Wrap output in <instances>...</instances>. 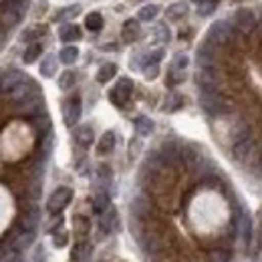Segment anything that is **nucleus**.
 <instances>
[{"mask_svg": "<svg viewBox=\"0 0 262 262\" xmlns=\"http://www.w3.org/2000/svg\"><path fill=\"white\" fill-rule=\"evenodd\" d=\"M71 200H73V190L71 188H57L51 194L49 202H47V210L51 214H61L67 206H69Z\"/></svg>", "mask_w": 262, "mask_h": 262, "instance_id": "obj_1", "label": "nucleus"}, {"mask_svg": "<svg viewBox=\"0 0 262 262\" xmlns=\"http://www.w3.org/2000/svg\"><path fill=\"white\" fill-rule=\"evenodd\" d=\"M131 93H133V83H131L127 77H123V79H119L117 85L111 89L109 99H111V103H113L115 107H123V105L129 101Z\"/></svg>", "mask_w": 262, "mask_h": 262, "instance_id": "obj_2", "label": "nucleus"}, {"mask_svg": "<svg viewBox=\"0 0 262 262\" xmlns=\"http://www.w3.org/2000/svg\"><path fill=\"white\" fill-rule=\"evenodd\" d=\"M234 31H232V25H228L226 20H218L210 27L208 31V40L210 42H216V45H226L232 40Z\"/></svg>", "mask_w": 262, "mask_h": 262, "instance_id": "obj_3", "label": "nucleus"}, {"mask_svg": "<svg viewBox=\"0 0 262 262\" xmlns=\"http://www.w3.org/2000/svg\"><path fill=\"white\" fill-rule=\"evenodd\" d=\"M200 107L210 115L224 113V103H222V99L216 91L214 93H202L200 95Z\"/></svg>", "mask_w": 262, "mask_h": 262, "instance_id": "obj_4", "label": "nucleus"}, {"mask_svg": "<svg viewBox=\"0 0 262 262\" xmlns=\"http://www.w3.org/2000/svg\"><path fill=\"white\" fill-rule=\"evenodd\" d=\"M198 85L202 89V93H214L216 91V83H218V77L216 73L212 71V67H200V73H198Z\"/></svg>", "mask_w": 262, "mask_h": 262, "instance_id": "obj_5", "label": "nucleus"}, {"mask_svg": "<svg viewBox=\"0 0 262 262\" xmlns=\"http://www.w3.org/2000/svg\"><path fill=\"white\" fill-rule=\"evenodd\" d=\"M234 20H236V29L244 34L252 33V31L256 29V14H254L252 10H248V8L238 10Z\"/></svg>", "mask_w": 262, "mask_h": 262, "instance_id": "obj_6", "label": "nucleus"}, {"mask_svg": "<svg viewBox=\"0 0 262 262\" xmlns=\"http://www.w3.org/2000/svg\"><path fill=\"white\" fill-rule=\"evenodd\" d=\"M25 79H29L23 71H18V69H12V71H6L2 77H0V91H6V93H10L16 85H20Z\"/></svg>", "mask_w": 262, "mask_h": 262, "instance_id": "obj_7", "label": "nucleus"}, {"mask_svg": "<svg viewBox=\"0 0 262 262\" xmlns=\"http://www.w3.org/2000/svg\"><path fill=\"white\" fill-rule=\"evenodd\" d=\"M36 93H38L36 85H34L31 79H25L20 85H16V87L10 91V97H12V101H16V103H23V101H27V99L34 97Z\"/></svg>", "mask_w": 262, "mask_h": 262, "instance_id": "obj_8", "label": "nucleus"}, {"mask_svg": "<svg viewBox=\"0 0 262 262\" xmlns=\"http://www.w3.org/2000/svg\"><path fill=\"white\" fill-rule=\"evenodd\" d=\"M149 212H151V202H149L147 198L141 196V194L133 198V202H131V214H133L135 220H143V218H147Z\"/></svg>", "mask_w": 262, "mask_h": 262, "instance_id": "obj_9", "label": "nucleus"}, {"mask_svg": "<svg viewBox=\"0 0 262 262\" xmlns=\"http://www.w3.org/2000/svg\"><path fill=\"white\" fill-rule=\"evenodd\" d=\"M99 226H101V232H103V234H111V232L119 230V218H117V212H115L111 206L101 214V222H99Z\"/></svg>", "mask_w": 262, "mask_h": 262, "instance_id": "obj_10", "label": "nucleus"}, {"mask_svg": "<svg viewBox=\"0 0 262 262\" xmlns=\"http://www.w3.org/2000/svg\"><path fill=\"white\" fill-rule=\"evenodd\" d=\"M79 119H81V97H79V95H75L73 99H69V101H67L65 121H67V125H75Z\"/></svg>", "mask_w": 262, "mask_h": 262, "instance_id": "obj_11", "label": "nucleus"}, {"mask_svg": "<svg viewBox=\"0 0 262 262\" xmlns=\"http://www.w3.org/2000/svg\"><path fill=\"white\" fill-rule=\"evenodd\" d=\"M196 57H198V65L200 67H212L214 59H216V51H214V47H212L210 40H206L204 45L198 47Z\"/></svg>", "mask_w": 262, "mask_h": 262, "instance_id": "obj_12", "label": "nucleus"}, {"mask_svg": "<svg viewBox=\"0 0 262 262\" xmlns=\"http://www.w3.org/2000/svg\"><path fill=\"white\" fill-rule=\"evenodd\" d=\"M91 252H93V246H91L89 242H85V240H79V242L73 246V250H71V260L85 262L91 256Z\"/></svg>", "mask_w": 262, "mask_h": 262, "instance_id": "obj_13", "label": "nucleus"}, {"mask_svg": "<svg viewBox=\"0 0 262 262\" xmlns=\"http://www.w3.org/2000/svg\"><path fill=\"white\" fill-rule=\"evenodd\" d=\"M42 111V99H40V93H36L34 97L27 99V101H23L20 103V113L23 115H38Z\"/></svg>", "mask_w": 262, "mask_h": 262, "instance_id": "obj_14", "label": "nucleus"}, {"mask_svg": "<svg viewBox=\"0 0 262 262\" xmlns=\"http://www.w3.org/2000/svg\"><path fill=\"white\" fill-rule=\"evenodd\" d=\"M33 240H34V230H23L20 234H16V236L12 238V248H14L16 252L27 250V248L33 244Z\"/></svg>", "mask_w": 262, "mask_h": 262, "instance_id": "obj_15", "label": "nucleus"}, {"mask_svg": "<svg viewBox=\"0 0 262 262\" xmlns=\"http://www.w3.org/2000/svg\"><path fill=\"white\" fill-rule=\"evenodd\" d=\"M139 34H141V27H139V23H137L135 18H129V20L123 25V29H121V38H123L125 42L137 40Z\"/></svg>", "mask_w": 262, "mask_h": 262, "instance_id": "obj_16", "label": "nucleus"}, {"mask_svg": "<svg viewBox=\"0 0 262 262\" xmlns=\"http://www.w3.org/2000/svg\"><path fill=\"white\" fill-rule=\"evenodd\" d=\"M113 147H115V133H113V131H105V133L101 135V139H99V143H97V154L99 156L111 154V151H113Z\"/></svg>", "mask_w": 262, "mask_h": 262, "instance_id": "obj_17", "label": "nucleus"}, {"mask_svg": "<svg viewBox=\"0 0 262 262\" xmlns=\"http://www.w3.org/2000/svg\"><path fill=\"white\" fill-rule=\"evenodd\" d=\"M250 149H252V143H250V139H244V141H238V143H234V147H232V156H234V160H238V162H244V160L248 158Z\"/></svg>", "mask_w": 262, "mask_h": 262, "instance_id": "obj_18", "label": "nucleus"}, {"mask_svg": "<svg viewBox=\"0 0 262 262\" xmlns=\"http://www.w3.org/2000/svg\"><path fill=\"white\" fill-rule=\"evenodd\" d=\"M75 139H77L79 145L89 147L93 143V139H95V133H93V129L89 125H83V127H79V129L75 131Z\"/></svg>", "mask_w": 262, "mask_h": 262, "instance_id": "obj_19", "label": "nucleus"}, {"mask_svg": "<svg viewBox=\"0 0 262 262\" xmlns=\"http://www.w3.org/2000/svg\"><path fill=\"white\" fill-rule=\"evenodd\" d=\"M38 218H40V214L36 208H27V212L23 214V220H20L23 230H34L38 224Z\"/></svg>", "mask_w": 262, "mask_h": 262, "instance_id": "obj_20", "label": "nucleus"}, {"mask_svg": "<svg viewBox=\"0 0 262 262\" xmlns=\"http://www.w3.org/2000/svg\"><path fill=\"white\" fill-rule=\"evenodd\" d=\"M133 125H135V131H137L141 137H147V135H151V131H154V121H151L149 117H145V115L135 117Z\"/></svg>", "mask_w": 262, "mask_h": 262, "instance_id": "obj_21", "label": "nucleus"}, {"mask_svg": "<svg viewBox=\"0 0 262 262\" xmlns=\"http://www.w3.org/2000/svg\"><path fill=\"white\" fill-rule=\"evenodd\" d=\"M59 36H61V40H65V42H71V40H79L81 38V29L77 27V25H71V23H67L61 27V31H59Z\"/></svg>", "mask_w": 262, "mask_h": 262, "instance_id": "obj_22", "label": "nucleus"}, {"mask_svg": "<svg viewBox=\"0 0 262 262\" xmlns=\"http://www.w3.org/2000/svg\"><path fill=\"white\" fill-rule=\"evenodd\" d=\"M73 230H75V234H77L79 238H85V236L89 234V230H91L89 218H85V216H75V218H73Z\"/></svg>", "mask_w": 262, "mask_h": 262, "instance_id": "obj_23", "label": "nucleus"}, {"mask_svg": "<svg viewBox=\"0 0 262 262\" xmlns=\"http://www.w3.org/2000/svg\"><path fill=\"white\" fill-rule=\"evenodd\" d=\"M158 12H160V6H158V4H145L143 8H139V12H137V20H141V23H149V20H154V18L158 16Z\"/></svg>", "mask_w": 262, "mask_h": 262, "instance_id": "obj_24", "label": "nucleus"}, {"mask_svg": "<svg viewBox=\"0 0 262 262\" xmlns=\"http://www.w3.org/2000/svg\"><path fill=\"white\" fill-rule=\"evenodd\" d=\"M40 73L42 77H53L57 73V57L55 55H47L40 63Z\"/></svg>", "mask_w": 262, "mask_h": 262, "instance_id": "obj_25", "label": "nucleus"}, {"mask_svg": "<svg viewBox=\"0 0 262 262\" xmlns=\"http://www.w3.org/2000/svg\"><path fill=\"white\" fill-rule=\"evenodd\" d=\"M186 10H188V4H186V2H176V4H171V6L167 8L165 16H167L169 20H180V18L186 14Z\"/></svg>", "mask_w": 262, "mask_h": 262, "instance_id": "obj_26", "label": "nucleus"}, {"mask_svg": "<svg viewBox=\"0 0 262 262\" xmlns=\"http://www.w3.org/2000/svg\"><path fill=\"white\" fill-rule=\"evenodd\" d=\"M109 194L107 192H99L97 196L93 198V212L95 214H103L107 208H109Z\"/></svg>", "mask_w": 262, "mask_h": 262, "instance_id": "obj_27", "label": "nucleus"}, {"mask_svg": "<svg viewBox=\"0 0 262 262\" xmlns=\"http://www.w3.org/2000/svg\"><path fill=\"white\" fill-rule=\"evenodd\" d=\"M77 57H79V49H77V47H73V45L65 47V49L61 51V55H59L61 63H65V65H73V63L77 61Z\"/></svg>", "mask_w": 262, "mask_h": 262, "instance_id": "obj_28", "label": "nucleus"}, {"mask_svg": "<svg viewBox=\"0 0 262 262\" xmlns=\"http://www.w3.org/2000/svg\"><path fill=\"white\" fill-rule=\"evenodd\" d=\"M115 73H117V67L113 65V63H107V65H103L99 69L97 81L99 83H107V81H111L115 77Z\"/></svg>", "mask_w": 262, "mask_h": 262, "instance_id": "obj_29", "label": "nucleus"}, {"mask_svg": "<svg viewBox=\"0 0 262 262\" xmlns=\"http://www.w3.org/2000/svg\"><path fill=\"white\" fill-rule=\"evenodd\" d=\"M184 105V99L180 97L178 93H171V95H167V99H165V103H164V111H176V109H180Z\"/></svg>", "mask_w": 262, "mask_h": 262, "instance_id": "obj_30", "label": "nucleus"}, {"mask_svg": "<svg viewBox=\"0 0 262 262\" xmlns=\"http://www.w3.org/2000/svg\"><path fill=\"white\" fill-rule=\"evenodd\" d=\"M85 25H87L89 31H99V29L103 27V16H101L99 12H91V14H87Z\"/></svg>", "mask_w": 262, "mask_h": 262, "instance_id": "obj_31", "label": "nucleus"}, {"mask_svg": "<svg viewBox=\"0 0 262 262\" xmlns=\"http://www.w3.org/2000/svg\"><path fill=\"white\" fill-rule=\"evenodd\" d=\"M79 12H81V6H79V4H75V6H67L65 10H61V12L57 14V20H59V23L71 20V18H75Z\"/></svg>", "mask_w": 262, "mask_h": 262, "instance_id": "obj_32", "label": "nucleus"}, {"mask_svg": "<svg viewBox=\"0 0 262 262\" xmlns=\"http://www.w3.org/2000/svg\"><path fill=\"white\" fill-rule=\"evenodd\" d=\"M40 53H42V47H40L38 42H33V45L25 51V63H29V65L34 63V61L38 59V55H40Z\"/></svg>", "mask_w": 262, "mask_h": 262, "instance_id": "obj_33", "label": "nucleus"}, {"mask_svg": "<svg viewBox=\"0 0 262 262\" xmlns=\"http://www.w3.org/2000/svg\"><path fill=\"white\" fill-rule=\"evenodd\" d=\"M230 250L226 248H216V250H212L210 252V256H208V260L210 262H230Z\"/></svg>", "mask_w": 262, "mask_h": 262, "instance_id": "obj_34", "label": "nucleus"}, {"mask_svg": "<svg viewBox=\"0 0 262 262\" xmlns=\"http://www.w3.org/2000/svg\"><path fill=\"white\" fill-rule=\"evenodd\" d=\"M216 6H218V0H202L200 8H198V14L200 16H208V14H212L216 10Z\"/></svg>", "mask_w": 262, "mask_h": 262, "instance_id": "obj_35", "label": "nucleus"}, {"mask_svg": "<svg viewBox=\"0 0 262 262\" xmlns=\"http://www.w3.org/2000/svg\"><path fill=\"white\" fill-rule=\"evenodd\" d=\"M18 18H20V14H18L16 10H12V8H6V10L2 12V23H4L6 27H14V25L18 23Z\"/></svg>", "mask_w": 262, "mask_h": 262, "instance_id": "obj_36", "label": "nucleus"}, {"mask_svg": "<svg viewBox=\"0 0 262 262\" xmlns=\"http://www.w3.org/2000/svg\"><path fill=\"white\" fill-rule=\"evenodd\" d=\"M186 81V73L184 71H178V69H169V75H167V85H180Z\"/></svg>", "mask_w": 262, "mask_h": 262, "instance_id": "obj_37", "label": "nucleus"}, {"mask_svg": "<svg viewBox=\"0 0 262 262\" xmlns=\"http://www.w3.org/2000/svg\"><path fill=\"white\" fill-rule=\"evenodd\" d=\"M73 85H75V73H73V71H65V73L61 75V79H59V87H61L63 91H69Z\"/></svg>", "mask_w": 262, "mask_h": 262, "instance_id": "obj_38", "label": "nucleus"}, {"mask_svg": "<svg viewBox=\"0 0 262 262\" xmlns=\"http://www.w3.org/2000/svg\"><path fill=\"white\" fill-rule=\"evenodd\" d=\"M154 34H156V40H162V42H167V40H169V29H167L165 25H158Z\"/></svg>", "mask_w": 262, "mask_h": 262, "instance_id": "obj_39", "label": "nucleus"}, {"mask_svg": "<svg viewBox=\"0 0 262 262\" xmlns=\"http://www.w3.org/2000/svg\"><path fill=\"white\" fill-rule=\"evenodd\" d=\"M162 59H164V49H158V51L149 53V57H147V59L143 61V67H145V65H151V63H156V65H158V63H160Z\"/></svg>", "mask_w": 262, "mask_h": 262, "instance_id": "obj_40", "label": "nucleus"}, {"mask_svg": "<svg viewBox=\"0 0 262 262\" xmlns=\"http://www.w3.org/2000/svg\"><path fill=\"white\" fill-rule=\"evenodd\" d=\"M67 242H69L67 232H55V234H53V244H55L57 248H63V246H67Z\"/></svg>", "mask_w": 262, "mask_h": 262, "instance_id": "obj_41", "label": "nucleus"}, {"mask_svg": "<svg viewBox=\"0 0 262 262\" xmlns=\"http://www.w3.org/2000/svg\"><path fill=\"white\" fill-rule=\"evenodd\" d=\"M143 73H145V79H147V81H154V79L158 77V73H160V67L156 65V63L145 65L143 67Z\"/></svg>", "mask_w": 262, "mask_h": 262, "instance_id": "obj_42", "label": "nucleus"}, {"mask_svg": "<svg viewBox=\"0 0 262 262\" xmlns=\"http://www.w3.org/2000/svg\"><path fill=\"white\" fill-rule=\"evenodd\" d=\"M188 67V57L186 55H176L173 63H171V69H178V71H186Z\"/></svg>", "mask_w": 262, "mask_h": 262, "instance_id": "obj_43", "label": "nucleus"}, {"mask_svg": "<svg viewBox=\"0 0 262 262\" xmlns=\"http://www.w3.org/2000/svg\"><path fill=\"white\" fill-rule=\"evenodd\" d=\"M258 250H260V238H258V236H254V238L248 242V252H250L252 256H256V254H258Z\"/></svg>", "mask_w": 262, "mask_h": 262, "instance_id": "obj_44", "label": "nucleus"}, {"mask_svg": "<svg viewBox=\"0 0 262 262\" xmlns=\"http://www.w3.org/2000/svg\"><path fill=\"white\" fill-rule=\"evenodd\" d=\"M34 125H36V129L40 131V133H47V131H49V127H51L49 117H40V119H36V121H34Z\"/></svg>", "mask_w": 262, "mask_h": 262, "instance_id": "obj_45", "label": "nucleus"}, {"mask_svg": "<svg viewBox=\"0 0 262 262\" xmlns=\"http://www.w3.org/2000/svg\"><path fill=\"white\" fill-rule=\"evenodd\" d=\"M2 262H20V256H18V252L14 250L12 254H6V256L2 258Z\"/></svg>", "mask_w": 262, "mask_h": 262, "instance_id": "obj_46", "label": "nucleus"}, {"mask_svg": "<svg viewBox=\"0 0 262 262\" xmlns=\"http://www.w3.org/2000/svg\"><path fill=\"white\" fill-rule=\"evenodd\" d=\"M29 196H31V198H38V196H40V186H38V184H33V186L29 188Z\"/></svg>", "mask_w": 262, "mask_h": 262, "instance_id": "obj_47", "label": "nucleus"}, {"mask_svg": "<svg viewBox=\"0 0 262 262\" xmlns=\"http://www.w3.org/2000/svg\"><path fill=\"white\" fill-rule=\"evenodd\" d=\"M4 256H6V250H4V244H2V242H0V260H2V258H4Z\"/></svg>", "mask_w": 262, "mask_h": 262, "instance_id": "obj_48", "label": "nucleus"}, {"mask_svg": "<svg viewBox=\"0 0 262 262\" xmlns=\"http://www.w3.org/2000/svg\"><path fill=\"white\" fill-rule=\"evenodd\" d=\"M2 38H4V36H2V33H0V45H2Z\"/></svg>", "mask_w": 262, "mask_h": 262, "instance_id": "obj_49", "label": "nucleus"}, {"mask_svg": "<svg viewBox=\"0 0 262 262\" xmlns=\"http://www.w3.org/2000/svg\"><path fill=\"white\" fill-rule=\"evenodd\" d=\"M160 262H171V258H167V260H160Z\"/></svg>", "mask_w": 262, "mask_h": 262, "instance_id": "obj_50", "label": "nucleus"}, {"mask_svg": "<svg viewBox=\"0 0 262 262\" xmlns=\"http://www.w3.org/2000/svg\"><path fill=\"white\" fill-rule=\"evenodd\" d=\"M194 2H198V4H200V2H202V0H194Z\"/></svg>", "mask_w": 262, "mask_h": 262, "instance_id": "obj_51", "label": "nucleus"}]
</instances>
